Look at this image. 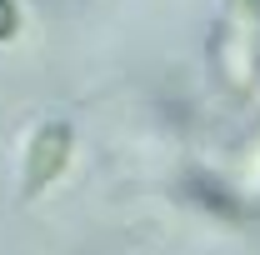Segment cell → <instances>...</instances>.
<instances>
[{
	"label": "cell",
	"instance_id": "cell-3",
	"mask_svg": "<svg viewBox=\"0 0 260 255\" xmlns=\"http://www.w3.org/2000/svg\"><path fill=\"white\" fill-rule=\"evenodd\" d=\"M215 180H220V190L235 200V210H240L245 220L260 210V130L240 145V155L230 160V170H220Z\"/></svg>",
	"mask_w": 260,
	"mask_h": 255
},
{
	"label": "cell",
	"instance_id": "cell-4",
	"mask_svg": "<svg viewBox=\"0 0 260 255\" xmlns=\"http://www.w3.org/2000/svg\"><path fill=\"white\" fill-rule=\"evenodd\" d=\"M20 35V5L15 0H0V45Z\"/></svg>",
	"mask_w": 260,
	"mask_h": 255
},
{
	"label": "cell",
	"instance_id": "cell-2",
	"mask_svg": "<svg viewBox=\"0 0 260 255\" xmlns=\"http://www.w3.org/2000/svg\"><path fill=\"white\" fill-rule=\"evenodd\" d=\"M75 155V130L65 125V120H50V125H40L30 135V145H25V170H20V190L25 195H40L50 190L55 180L65 175V165Z\"/></svg>",
	"mask_w": 260,
	"mask_h": 255
},
{
	"label": "cell",
	"instance_id": "cell-1",
	"mask_svg": "<svg viewBox=\"0 0 260 255\" xmlns=\"http://www.w3.org/2000/svg\"><path fill=\"white\" fill-rule=\"evenodd\" d=\"M210 60L230 95H250L260 85V0H225L210 35Z\"/></svg>",
	"mask_w": 260,
	"mask_h": 255
}]
</instances>
